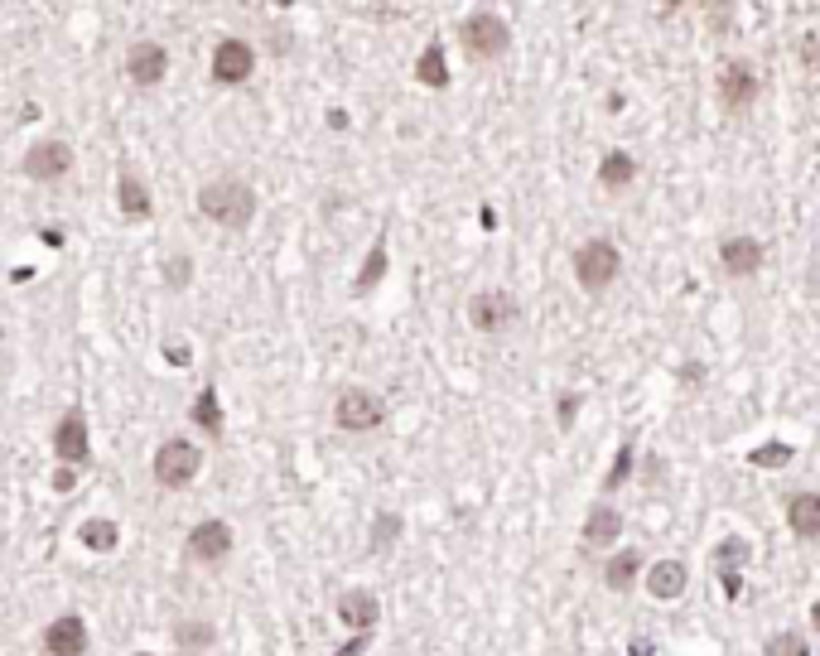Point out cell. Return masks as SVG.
I'll use <instances>...</instances> for the list:
<instances>
[{
	"instance_id": "8992f818",
	"label": "cell",
	"mask_w": 820,
	"mask_h": 656,
	"mask_svg": "<svg viewBox=\"0 0 820 656\" xmlns=\"http://www.w3.org/2000/svg\"><path fill=\"white\" fill-rule=\"evenodd\" d=\"M54 454L63 459L68 468H87L92 464V444H87V420L82 410H63V420L54 425Z\"/></svg>"
},
{
	"instance_id": "4316f807",
	"label": "cell",
	"mask_w": 820,
	"mask_h": 656,
	"mask_svg": "<svg viewBox=\"0 0 820 656\" xmlns=\"http://www.w3.org/2000/svg\"><path fill=\"white\" fill-rule=\"evenodd\" d=\"M763 656H811V642L801 632H772L763 642Z\"/></svg>"
},
{
	"instance_id": "e0dca14e",
	"label": "cell",
	"mask_w": 820,
	"mask_h": 656,
	"mask_svg": "<svg viewBox=\"0 0 820 656\" xmlns=\"http://www.w3.org/2000/svg\"><path fill=\"white\" fill-rule=\"evenodd\" d=\"M685 589H690V570H685L681 560H656L652 570H647V594L661 603L681 599Z\"/></svg>"
},
{
	"instance_id": "74e56055",
	"label": "cell",
	"mask_w": 820,
	"mask_h": 656,
	"mask_svg": "<svg viewBox=\"0 0 820 656\" xmlns=\"http://www.w3.org/2000/svg\"><path fill=\"white\" fill-rule=\"evenodd\" d=\"M811 628H816V632H820V599H816V603H811Z\"/></svg>"
},
{
	"instance_id": "7402d4cb",
	"label": "cell",
	"mask_w": 820,
	"mask_h": 656,
	"mask_svg": "<svg viewBox=\"0 0 820 656\" xmlns=\"http://www.w3.org/2000/svg\"><path fill=\"white\" fill-rule=\"evenodd\" d=\"M637 570H642V555H637V550H623V555H613V560L603 565V584H608L613 594H628L632 584H637Z\"/></svg>"
},
{
	"instance_id": "277c9868",
	"label": "cell",
	"mask_w": 820,
	"mask_h": 656,
	"mask_svg": "<svg viewBox=\"0 0 820 656\" xmlns=\"http://www.w3.org/2000/svg\"><path fill=\"white\" fill-rule=\"evenodd\" d=\"M507 20L497 15V10H478V15H468L464 25H459V44H464L468 58H478V63H492V58L507 54Z\"/></svg>"
},
{
	"instance_id": "1f68e13d",
	"label": "cell",
	"mask_w": 820,
	"mask_h": 656,
	"mask_svg": "<svg viewBox=\"0 0 820 656\" xmlns=\"http://www.w3.org/2000/svg\"><path fill=\"white\" fill-rule=\"evenodd\" d=\"M189 266H193L189 256H174V261H169V271H164V275H169V285H189Z\"/></svg>"
},
{
	"instance_id": "484cf974",
	"label": "cell",
	"mask_w": 820,
	"mask_h": 656,
	"mask_svg": "<svg viewBox=\"0 0 820 656\" xmlns=\"http://www.w3.org/2000/svg\"><path fill=\"white\" fill-rule=\"evenodd\" d=\"M213 637H218V632H213V623H179V628H174V642H179L184 652H208V647H213Z\"/></svg>"
},
{
	"instance_id": "836d02e7",
	"label": "cell",
	"mask_w": 820,
	"mask_h": 656,
	"mask_svg": "<svg viewBox=\"0 0 820 656\" xmlns=\"http://www.w3.org/2000/svg\"><path fill=\"white\" fill-rule=\"evenodd\" d=\"M73 483H78V473H73V468H58V473H54V488L58 492H68Z\"/></svg>"
},
{
	"instance_id": "8d00e7d4",
	"label": "cell",
	"mask_w": 820,
	"mask_h": 656,
	"mask_svg": "<svg viewBox=\"0 0 820 656\" xmlns=\"http://www.w3.org/2000/svg\"><path fill=\"white\" fill-rule=\"evenodd\" d=\"M632 656H652V642H647V637H637V642H632Z\"/></svg>"
},
{
	"instance_id": "2e32d148",
	"label": "cell",
	"mask_w": 820,
	"mask_h": 656,
	"mask_svg": "<svg viewBox=\"0 0 820 656\" xmlns=\"http://www.w3.org/2000/svg\"><path fill=\"white\" fill-rule=\"evenodd\" d=\"M377 618H382V603H377V594H367V589H348V594L338 599V623H343V628L372 632Z\"/></svg>"
},
{
	"instance_id": "ffe728a7",
	"label": "cell",
	"mask_w": 820,
	"mask_h": 656,
	"mask_svg": "<svg viewBox=\"0 0 820 656\" xmlns=\"http://www.w3.org/2000/svg\"><path fill=\"white\" fill-rule=\"evenodd\" d=\"M632 179H637V160H632L628 150H608V155L599 160V184L603 189L618 193V189H628Z\"/></svg>"
},
{
	"instance_id": "8fae6325",
	"label": "cell",
	"mask_w": 820,
	"mask_h": 656,
	"mask_svg": "<svg viewBox=\"0 0 820 656\" xmlns=\"http://www.w3.org/2000/svg\"><path fill=\"white\" fill-rule=\"evenodd\" d=\"M164 73H169V54H164V44L140 39V44L126 49V78L136 82V87H155Z\"/></svg>"
},
{
	"instance_id": "e575fe53",
	"label": "cell",
	"mask_w": 820,
	"mask_h": 656,
	"mask_svg": "<svg viewBox=\"0 0 820 656\" xmlns=\"http://www.w3.org/2000/svg\"><path fill=\"white\" fill-rule=\"evenodd\" d=\"M574 410H579V396H565V401H560V425H570Z\"/></svg>"
},
{
	"instance_id": "d6a6232c",
	"label": "cell",
	"mask_w": 820,
	"mask_h": 656,
	"mask_svg": "<svg viewBox=\"0 0 820 656\" xmlns=\"http://www.w3.org/2000/svg\"><path fill=\"white\" fill-rule=\"evenodd\" d=\"M367 637H372V632H353V637L338 647V656H362V652H367Z\"/></svg>"
},
{
	"instance_id": "f546056e",
	"label": "cell",
	"mask_w": 820,
	"mask_h": 656,
	"mask_svg": "<svg viewBox=\"0 0 820 656\" xmlns=\"http://www.w3.org/2000/svg\"><path fill=\"white\" fill-rule=\"evenodd\" d=\"M396 536H401V517H391V512H382V517L372 521V550H377V555L396 546Z\"/></svg>"
},
{
	"instance_id": "f35d334b",
	"label": "cell",
	"mask_w": 820,
	"mask_h": 656,
	"mask_svg": "<svg viewBox=\"0 0 820 656\" xmlns=\"http://www.w3.org/2000/svg\"><path fill=\"white\" fill-rule=\"evenodd\" d=\"M140 656H150V652H140Z\"/></svg>"
},
{
	"instance_id": "5b68a950",
	"label": "cell",
	"mask_w": 820,
	"mask_h": 656,
	"mask_svg": "<svg viewBox=\"0 0 820 656\" xmlns=\"http://www.w3.org/2000/svg\"><path fill=\"white\" fill-rule=\"evenodd\" d=\"M198 468H203V454L189 439H164L155 449V483L160 488H189L198 478Z\"/></svg>"
},
{
	"instance_id": "3957f363",
	"label": "cell",
	"mask_w": 820,
	"mask_h": 656,
	"mask_svg": "<svg viewBox=\"0 0 820 656\" xmlns=\"http://www.w3.org/2000/svg\"><path fill=\"white\" fill-rule=\"evenodd\" d=\"M333 425L348 430V435L382 430L386 425V401L377 396V391H367V386H348V391H338V401H333Z\"/></svg>"
},
{
	"instance_id": "4dcf8cb0",
	"label": "cell",
	"mask_w": 820,
	"mask_h": 656,
	"mask_svg": "<svg viewBox=\"0 0 820 656\" xmlns=\"http://www.w3.org/2000/svg\"><path fill=\"white\" fill-rule=\"evenodd\" d=\"M628 473H632V444H623V449H618V464L608 468V478H603V492H613Z\"/></svg>"
},
{
	"instance_id": "ac0fdd59",
	"label": "cell",
	"mask_w": 820,
	"mask_h": 656,
	"mask_svg": "<svg viewBox=\"0 0 820 656\" xmlns=\"http://www.w3.org/2000/svg\"><path fill=\"white\" fill-rule=\"evenodd\" d=\"M623 536V512L618 507H608V502H594L589 507V517H584V546L599 550V546H613Z\"/></svg>"
},
{
	"instance_id": "ba28073f",
	"label": "cell",
	"mask_w": 820,
	"mask_h": 656,
	"mask_svg": "<svg viewBox=\"0 0 820 656\" xmlns=\"http://www.w3.org/2000/svg\"><path fill=\"white\" fill-rule=\"evenodd\" d=\"M189 555L198 560V565H222L227 555H232V526L218 517H208V521H198L189 531Z\"/></svg>"
},
{
	"instance_id": "30bf717a",
	"label": "cell",
	"mask_w": 820,
	"mask_h": 656,
	"mask_svg": "<svg viewBox=\"0 0 820 656\" xmlns=\"http://www.w3.org/2000/svg\"><path fill=\"white\" fill-rule=\"evenodd\" d=\"M68 169H73V150L63 140H39V145L25 150V179L49 184V179H63Z\"/></svg>"
},
{
	"instance_id": "83f0119b",
	"label": "cell",
	"mask_w": 820,
	"mask_h": 656,
	"mask_svg": "<svg viewBox=\"0 0 820 656\" xmlns=\"http://www.w3.org/2000/svg\"><path fill=\"white\" fill-rule=\"evenodd\" d=\"M116 536H121L116 521H82V546L87 550H116Z\"/></svg>"
},
{
	"instance_id": "7c38bea8",
	"label": "cell",
	"mask_w": 820,
	"mask_h": 656,
	"mask_svg": "<svg viewBox=\"0 0 820 656\" xmlns=\"http://www.w3.org/2000/svg\"><path fill=\"white\" fill-rule=\"evenodd\" d=\"M719 102L729 111H748L758 102V73L748 63H724V73H719Z\"/></svg>"
},
{
	"instance_id": "9c48e42d",
	"label": "cell",
	"mask_w": 820,
	"mask_h": 656,
	"mask_svg": "<svg viewBox=\"0 0 820 656\" xmlns=\"http://www.w3.org/2000/svg\"><path fill=\"white\" fill-rule=\"evenodd\" d=\"M256 73V49L246 44V39H222L218 49H213V78L222 87H237Z\"/></svg>"
},
{
	"instance_id": "6da1fadb",
	"label": "cell",
	"mask_w": 820,
	"mask_h": 656,
	"mask_svg": "<svg viewBox=\"0 0 820 656\" xmlns=\"http://www.w3.org/2000/svg\"><path fill=\"white\" fill-rule=\"evenodd\" d=\"M198 213L213 218L218 227L242 232V227H251V218H256V189L242 184V179H213V184L198 189Z\"/></svg>"
},
{
	"instance_id": "44dd1931",
	"label": "cell",
	"mask_w": 820,
	"mask_h": 656,
	"mask_svg": "<svg viewBox=\"0 0 820 656\" xmlns=\"http://www.w3.org/2000/svg\"><path fill=\"white\" fill-rule=\"evenodd\" d=\"M189 415H193V425H198L203 435L218 439V435H222V401H218V386H203V391L193 396Z\"/></svg>"
},
{
	"instance_id": "f1b7e54d",
	"label": "cell",
	"mask_w": 820,
	"mask_h": 656,
	"mask_svg": "<svg viewBox=\"0 0 820 656\" xmlns=\"http://www.w3.org/2000/svg\"><path fill=\"white\" fill-rule=\"evenodd\" d=\"M748 464L753 468H787L792 464V444H758V449L748 454Z\"/></svg>"
},
{
	"instance_id": "52a82bcc",
	"label": "cell",
	"mask_w": 820,
	"mask_h": 656,
	"mask_svg": "<svg viewBox=\"0 0 820 656\" xmlns=\"http://www.w3.org/2000/svg\"><path fill=\"white\" fill-rule=\"evenodd\" d=\"M512 319H517V300L507 290H483V295L468 300V324L478 333H502Z\"/></svg>"
},
{
	"instance_id": "d6986e66",
	"label": "cell",
	"mask_w": 820,
	"mask_h": 656,
	"mask_svg": "<svg viewBox=\"0 0 820 656\" xmlns=\"http://www.w3.org/2000/svg\"><path fill=\"white\" fill-rule=\"evenodd\" d=\"M787 526L801 541H816L820 536V492H792L787 497Z\"/></svg>"
},
{
	"instance_id": "7a4b0ae2",
	"label": "cell",
	"mask_w": 820,
	"mask_h": 656,
	"mask_svg": "<svg viewBox=\"0 0 820 656\" xmlns=\"http://www.w3.org/2000/svg\"><path fill=\"white\" fill-rule=\"evenodd\" d=\"M618 275H623V251H618L613 242L594 237V242H584L579 251H574V280H579L589 295H603Z\"/></svg>"
},
{
	"instance_id": "5bb4252c",
	"label": "cell",
	"mask_w": 820,
	"mask_h": 656,
	"mask_svg": "<svg viewBox=\"0 0 820 656\" xmlns=\"http://www.w3.org/2000/svg\"><path fill=\"white\" fill-rule=\"evenodd\" d=\"M719 266L738 280H748V275L763 271V242L758 237H724L719 242Z\"/></svg>"
},
{
	"instance_id": "9a60e30c",
	"label": "cell",
	"mask_w": 820,
	"mask_h": 656,
	"mask_svg": "<svg viewBox=\"0 0 820 656\" xmlns=\"http://www.w3.org/2000/svg\"><path fill=\"white\" fill-rule=\"evenodd\" d=\"M748 541H719L714 546V570H719V579H724V599H738V589H743V565H748Z\"/></svg>"
},
{
	"instance_id": "4fadbf2b",
	"label": "cell",
	"mask_w": 820,
	"mask_h": 656,
	"mask_svg": "<svg viewBox=\"0 0 820 656\" xmlns=\"http://www.w3.org/2000/svg\"><path fill=\"white\" fill-rule=\"evenodd\" d=\"M44 652L49 656H82L87 652V623L78 613H58L54 623L44 628Z\"/></svg>"
},
{
	"instance_id": "d4e9b609",
	"label": "cell",
	"mask_w": 820,
	"mask_h": 656,
	"mask_svg": "<svg viewBox=\"0 0 820 656\" xmlns=\"http://www.w3.org/2000/svg\"><path fill=\"white\" fill-rule=\"evenodd\" d=\"M382 275H386V237H377V242H372V256H367V266H362V275L353 280V290L357 295H367Z\"/></svg>"
},
{
	"instance_id": "cb8c5ba5",
	"label": "cell",
	"mask_w": 820,
	"mask_h": 656,
	"mask_svg": "<svg viewBox=\"0 0 820 656\" xmlns=\"http://www.w3.org/2000/svg\"><path fill=\"white\" fill-rule=\"evenodd\" d=\"M415 78L425 82V87H449V63H444V49L430 44L425 54L415 58Z\"/></svg>"
},
{
	"instance_id": "603a6c76",
	"label": "cell",
	"mask_w": 820,
	"mask_h": 656,
	"mask_svg": "<svg viewBox=\"0 0 820 656\" xmlns=\"http://www.w3.org/2000/svg\"><path fill=\"white\" fill-rule=\"evenodd\" d=\"M116 203H121V213L131 222L150 218V189L140 184L136 174H121V184H116Z\"/></svg>"
},
{
	"instance_id": "d590c367",
	"label": "cell",
	"mask_w": 820,
	"mask_h": 656,
	"mask_svg": "<svg viewBox=\"0 0 820 656\" xmlns=\"http://www.w3.org/2000/svg\"><path fill=\"white\" fill-rule=\"evenodd\" d=\"M801 58H806V63H820V39H816V34L806 39V49H801Z\"/></svg>"
}]
</instances>
